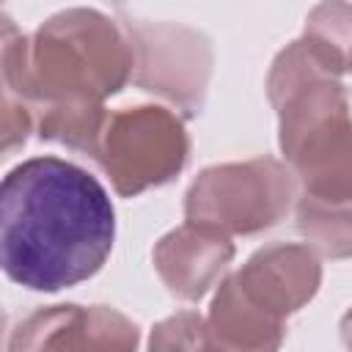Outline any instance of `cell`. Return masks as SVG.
<instances>
[{"mask_svg": "<svg viewBox=\"0 0 352 352\" xmlns=\"http://www.w3.org/2000/svg\"><path fill=\"white\" fill-rule=\"evenodd\" d=\"M116 239V209L96 176L60 157H30L0 187L3 272L30 292L94 278Z\"/></svg>", "mask_w": 352, "mask_h": 352, "instance_id": "6da1fadb", "label": "cell"}, {"mask_svg": "<svg viewBox=\"0 0 352 352\" xmlns=\"http://www.w3.org/2000/svg\"><path fill=\"white\" fill-rule=\"evenodd\" d=\"M3 91L38 113L104 104L135 74L132 38L121 19L66 8L22 36L3 16Z\"/></svg>", "mask_w": 352, "mask_h": 352, "instance_id": "7a4b0ae2", "label": "cell"}, {"mask_svg": "<svg viewBox=\"0 0 352 352\" xmlns=\"http://www.w3.org/2000/svg\"><path fill=\"white\" fill-rule=\"evenodd\" d=\"M297 190L292 168L275 157L223 162L206 168L190 184L184 217L226 236L256 234L286 217Z\"/></svg>", "mask_w": 352, "mask_h": 352, "instance_id": "3957f363", "label": "cell"}, {"mask_svg": "<svg viewBox=\"0 0 352 352\" xmlns=\"http://www.w3.org/2000/svg\"><path fill=\"white\" fill-rule=\"evenodd\" d=\"M96 165L124 198L176 179L190 160L184 121L160 104L107 110L94 154Z\"/></svg>", "mask_w": 352, "mask_h": 352, "instance_id": "277c9868", "label": "cell"}, {"mask_svg": "<svg viewBox=\"0 0 352 352\" xmlns=\"http://www.w3.org/2000/svg\"><path fill=\"white\" fill-rule=\"evenodd\" d=\"M132 38L135 74L132 82L176 104L184 116H195L204 104L212 74V44L204 33L165 19L118 16Z\"/></svg>", "mask_w": 352, "mask_h": 352, "instance_id": "5b68a950", "label": "cell"}, {"mask_svg": "<svg viewBox=\"0 0 352 352\" xmlns=\"http://www.w3.org/2000/svg\"><path fill=\"white\" fill-rule=\"evenodd\" d=\"M8 352H138V324L110 305H47L16 322Z\"/></svg>", "mask_w": 352, "mask_h": 352, "instance_id": "8992f818", "label": "cell"}, {"mask_svg": "<svg viewBox=\"0 0 352 352\" xmlns=\"http://www.w3.org/2000/svg\"><path fill=\"white\" fill-rule=\"evenodd\" d=\"M300 195L322 206H352V116H330L280 143Z\"/></svg>", "mask_w": 352, "mask_h": 352, "instance_id": "52a82bcc", "label": "cell"}, {"mask_svg": "<svg viewBox=\"0 0 352 352\" xmlns=\"http://www.w3.org/2000/svg\"><path fill=\"white\" fill-rule=\"evenodd\" d=\"M231 275L256 305L280 319H289L319 292L322 264L316 250L308 245L272 242L256 250Z\"/></svg>", "mask_w": 352, "mask_h": 352, "instance_id": "ba28073f", "label": "cell"}, {"mask_svg": "<svg viewBox=\"0 0 352 352\" xmlns=\"http://www.w3.org/2000/svg\"><path fill=\"white\" fill-rule=\"evenodd\" d=\"M231 258V236L187 220L165 234L154 248V267L162 283L170 294L190 302L201 300L217 280H223Z\"/></svg>", "mask_w": 352, "mask_h": 352, "instance_id": "9c48e42d", "label": "cell"}, {"mask_svg": "<svg viewBox=\"0 0 352 352\" xmlns=\"http://www.w3.org/2000/svg\"><path fill=\"white\" fill-rule=\"evenodd\" d=\"M286 336V319L256 305L226 275L217 283L209 314L204 316L206 352H278Z\"/></svg>", "mask_w": 352, "mask_h": 352, "instance_id": "30bf717a", "label": "cell"}, {"mask_svg": "<svg viewBox=\"0 0 352 352\" xmlns=\"http://www.w3.org/2000/svg\"><path fill=\"white\" fill-rule=\"evenodd\" d=\"M297 228L324 258H352V206H322L297 198Z\"/></svg>", "mask_w": 352, "mask_h": 352, "instance_id": "8fae6325", "label": "cell"}, {"mask_svg": "<svg viewBox=\"0 0 352 352\" xmlns=\"http://www.w3.org/2000/svg\"><path fill=\"white\" fill-rule=\"evenodd\" d=\"M305 38L324 50L338 69L352 72V6L349 3H322L305 19Z\"/></svg>", "mask_w": 352, "mask_h": 352, "instance_id": "7c38bea8", "label": "cell"}, {"mask_svg": "<svg viewBox=\"0 0 352 352\" xmlns=\"http://www.w3.org/2000/svg\"><path fill=\"white\" fill-rule=\"evenodd\" d=\"M148 352H206L204 316L195 311H182L162 319L151 330Z\"/></svg>", "mask_w": 352, "mask_h": 352, "instance_id": "4fadbf2b", "label": "cell"}, {"mask_svg": "<svg viewBox=\"0 0 352 352\" xmlns=\"http://www.w3.org/2000/svg\"><path fill=\"white\" fill-rule=\"evenodd\" d=\"M33 129H36V110L3 91V154H11L14 148L25 146Z\"/></svg>", "mask_w": 352, "mask_h": 352, "instance_id": "5bb4252c", "label": "cell"}, {"mask_svg": "<svg viewBox=\"0 0 352 352\" xmlns=\"http://www.w3.org/2000/svg\"><path fill=\"white\" fill-rule=\"evenodd\" d=\"M341 341H344V346H346V352H352V308L344 314V319H341Z\"/></svg>", "mask_w": 352, "mask_h": 352, "instance_id": "9a60e30c", "label": "cell"}]
</instances>
